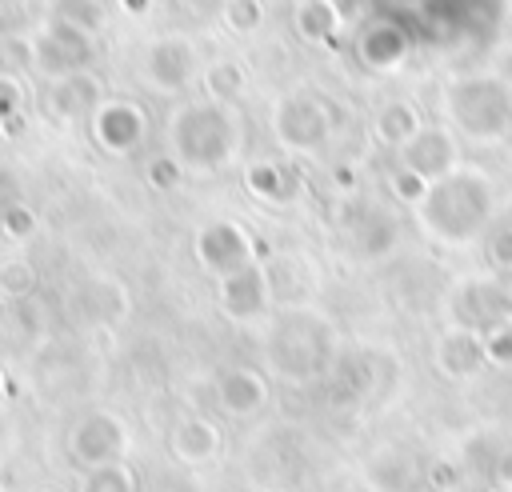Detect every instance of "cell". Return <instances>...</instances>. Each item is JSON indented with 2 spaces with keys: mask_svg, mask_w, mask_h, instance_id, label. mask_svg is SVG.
<instances>
[{
  "mask_svg": "<svg viewBox=\"0 0 512 492\" xmlns=\"http://www.w3.org/2000/svg\"><path fill=\"white\" fill-rule=\"evenodd\" d=\"M220 300H224V312L236 316V320H252L264 312L268 304V284H264V272L256 264L224 276V288H220Z\"/></svg>",
  "mask_w": 512,
  "mask_h": 492,
  "instance_id": "cell-6",
  "label": "cell"
},
{
  "mask_svg": "<svg viewBox=\"0 0 512 492\" xmlns=\"http://www.w3.org/2000/svg\"><path fill=\"white\" fill-rule=\"evenodd\" d=\"M420 128H424V124H420V112H416L412 104H404V100L384 104L380 116H376V136H380L384 144H396V148H404Z\"/></svg>",
  "mask_w": 512,
  "mask_h": 492,
  "instance_id": "cell-9",
  "label": "cell"
},
{
  "mask_svg": "<svg viewBox=\"0 0 512 492\" xmlns=\"http://www.w3.org/2000/svg\"><path fill=\"white\" fill-rule=\"evenodd\" d=\"M264 400H268V388H264V380H260L256 372H248V368H236V372H228V376L220 380V404H224L232 416H248V412H256Z\"/></svg>",
  "mask_w": 512,
  "mask_h": 492,
  "instance_id": "cell-8",
  "label": "cell"
},
{
  "mask_svg": "<svg viewBox=\"0 0 512 492\" xmlns=\"http://www.w3.org/2000/svg\"><path fill=\"white\" fill-rule=\"evenodd\" d=\"M392 184H396V192H400L404 200H424V192H428V180H424V176H416L412 168H400Z\"/></svg>",
  "mask_w": 512,
  "mask_h": 492,
  "instance_id": "cell-12",
  "label": "cell"
},
{
  "mask_svg": "<svg viewBox=\"0 0 512 492\" xmlns=\"http://www.w3.org/2000/svg\"><path fill=\"white\" fill-rule=\"evenodd\" d=\"M484 360H488V356H484V336L472 332V328H456V332L440 336V344H436V364H440L448 376H456V380L472 376Z\"/></svg>",
  "mask_w": 512,
  "mask_h": 492,
  "instance_id": "cell-7",
  "label": "cell"
},
{
  "mask_svg": "<svg viewBox=\"0 0 512 492\" xmlns=\"http://www.w3.org/2000/svg\"><path fill=\"white\" fill-rule=\"evenodd\" d=\"M200 260L212 272L232 276V272H240V268L252 264V240H248V232L236 220H220V224H212L200 236Z\"/></svg>",
  "mask_w": 512,
  "mask_h": 492,
  "instance_id": "cell-3",
  "label": "cell"
},
{
  "mask_svg": "<svg viewBox=\"0 0 512 492\" xmlns=\"http://www.w3.org/2000/svg\"><path fill=\"white\" fill-rule=\"evenodd\" d=\"M420 212L436 236H444L452 244L472 240L480 232V224L488 220V184L476 172H448L428 184Z\"/></svg>",
  "mask_w": 512,
  "mask_h": 492,
  "instance_id": "cell-1",
  "label": "cell"
},
{
  "mask_svg": "<svg viewBox=\"0 0 512 492\" xmlns=\"http://www.w3.org/2000/svg\"><path fill=\"white\" fill-rule=\"evenodd\" d=\"M456 164V144L444 128H420L408 144H404V168H412L416 176H424L428 184L448 176Z\"/></svg>",
  "mask_w": 512,
  "mask_h": 492,
  "instance_id": "cell-4",
  "label": "cell"
},
{
  "mask_svg": "<svg viewBox=\"0 0 512 492\" xmlns=\"http://www.w3.org/2000/svg\"><path fill=\"white\" fill-rule=\"evenodd\" d=\"M276 132L288 148H316L328 132V120H324V108L308 96H292L280 104L276 112Z\"/></svg>",
  "mask_w": 512,
  "mask_h": 492,
  "instance_id": "cell-5",
  "label": "cell"
},
{
  "mask_svg": "<svg viewBox=\"0 0 512 492\" xmlns=\"http://www.w3.org/2000/svg\"><path fill=\"white\" fill-rule=\"evenodd\" d=\"M484 356L496 360V364H508L512 360V324L508 320H500V324H492L484 332Z\"/></svg>",
  "mask_w": 512,
  "mask_h": 492,
  "instance_id": "cell-11",
  "label": "cell"
},
{
  "mask_svg": "<svg viewBox=\"0 0 512 492\" xmlns=\"http://www.w3.org/2000/svg\"><path fill=\"white\" fill-rule=\"evenodd\" d=\"M216 444H220V436H216V428L204 424V420H188V424L176 432V452H180L184 460H208V456H216Z\"/></svg>",
  "mask_w": 512,
  "mask_h": 492,
  "instance_id": "cell-10",
  "label": "cell"
},
{
  "mask_svg": "<svg viewBox=\"0 0 512 492\" xmlns=\"http://www.w3.org/2000/svg\"><path fill=\"white\" fill-rule=\"evenodd\" d=\"M448 104H452L456 124L468 128L472 136H484V140L500 136L512 124V100H508V92L496 80H464V84H452Z\"/></svg>",
  "mask_w": 512,
  "mask_h": 492,
  "instance_id": "cell-2",
  "label": "cell"
},
{
  "mask_svg": "<svg viewBox=\"0 0 512 492\" xmlns=\"http://www.w3.org/2000/svg\"><path fill=\"white\" fill-rule=\"evenodd\" d=\"M240 84H244V80H240L236 68H216V72H212V92H216V96H232Z\"/></svg>",
  "mask_w": 512,
  "mask_h": 492,
  "instance_id": "cell-13",
  "label": "cell"
},
{
  "mask_svg": "<svg viewBox=\"0 0 512 492\" xmlns=\"http://www.w3.org/2000/svg\"><path fill=\"white\" fill-rule=\"evenodd\" d=\"M492 260H496L500 268H508V272H512V228H508V232H500V236L492 240Z\"/></svg>",
  "mask_w": 512,
  "mask_h": 492,
  "instance_id": "cell-14",
  "label": "cell"
}]
</instances>
